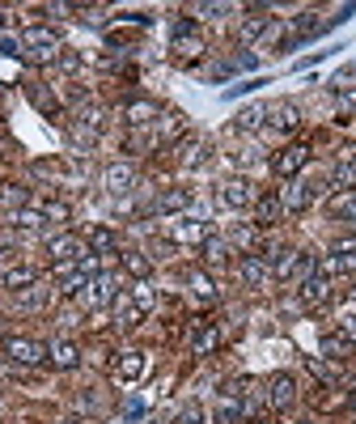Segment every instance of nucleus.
<instances>
[{
  "label": "nucleus",
  "mask_w": 356,
  "mask_h": 424,
  "mask_svg": "<svg viewBox=\"0 0 356 424\" xmlns=\"http://www.w3.org/2000/svg\"><path fill=\"white\" fill-rule=\"evenodd\" d=\"M348 348H352V344H348L344 335H326V339H322V353H331V357H335V353H348Z\"/></svg>",
  "instance_id": "obj_34"
},
{
  "label": "nucleus",
  "mask_w": 356,
  "mask_h": 424,
  "mask_svg": "<svg viewBox=\"0 0 356 424\" xmlns=\"http://www.w3.org/2000/svg\"><path fill=\"white\" fill-rule=\"evenodd\" d=\"M157 102H148V98H132V102H127V123H157Z\"/></svg>",
  "instance_id": "obj_16"
},
{
  "label": "nucleus",
  "mask_w": 356,
  "mask_h": 424,
  "mask_svg": "<svg viewBox=\"0 0 356 424\" xmlns=\"http://www.w3.org/2000/svg\"><path fill=\"white\" fill-rule=\"evenodd\" d=\"M250 424H271V420H267V416H259V420H250Z\"/></svg>",
  "instance_id": "obj_44"
},
{
  "label": "nucleus",
  "mask_w": 356,
  "mask_h": 424,
  "mask_svg": "<svg viewBox=\"0 0 356 424\" xmlns=\"http://www.w3.org/2000/svg\"><path fill=\"white\" fill-rule=\"evenodd\" d=\"M60 64H64V68H68V72H72V68H81V60H76V56H72V52H64V56H60Z\"/></svg>",
  "instance_id": "obj_42"
},
{
  "label": "nucleus",
  "mask_w": 356,
  "mask_h": 424,
  "mask_svg": "<svg viewBox=\"0 0 356 424\" xmlns=\"http://www.w3.org/2000/svg\"><path fill=\"white\" fill-rule=\"evenodd\" d=\"M9 26V13H0V30H5Z\"/></svg>",
  "instance_id": "obj_43"
},
{
  "label": "nucleus",
  "mask_w": 356,
  "mask_h": 424,
  "mask_svg": "<svg viewBox=\"0 0 356 424\" xmlns=\"http://www.w3.org/2000/svg\"><path fill=\"white\" fill-rule=\"evenodd\" d=\"M267 30H271V17H263V9H254V17H246V21H242L238 38H242V43H254V38H263Z\"/></svg>",
  "instance_id": "obj_18"
},
{
  "label": "nucleus",
  "mask_w": 356,
  "mask_h": 424,
  "mask_svg": "<svg viewBox=\"0 0 356 424\" xmlns=\"http://www.w3.org/2000/svg\"><path fill=\"white\" fill-rule=\"evenodd\" d=\"M310 199H314V187H310V183H293V187L285 191V208H289V212H301Z\"/></svg>",
  "instance_id": "obj_22"
},
{
  "label": "nucleus",
  "mask_w": 356,
  "mask_h": 424,
  "mask_svg": "<svg viewBox=\"0 0 356 424\" xmlns=\"http://www.w3.org/2000/svg\"><path fill=\"white\" fill-rule=\"evenodd\" d=\"M0 348H5V357H9V361H17V365H38V361L47 357V344L25 339V335H9Z\"/></svg>",
  "instance_id": "obj_2"
},
{
  "label": "nucleus",
  "mask_w": 356,
  "mask_h": 424,
  "mask_svg": "<svg viewBox=\"0 0 356 424\" xmlns=\"http://www.w3.org/2000/svg\"><path fill=\"white\" fill-rule=\"evenodd\" d=\"M352 306H356V284H352Z\"/></svg>",
  "instance_id": "obj_45"
},
{
  "label": "nucleus",
  "mask_w": 356,
  "mask_h": 424,
  "mask_svg": "<svg viewBox=\"0 0 356 424\" xmlns=\"http://www.w3.org/2000/svg\"><path fill=\"white\" fill-rule=\"evenodd\" d=\"M326 212L335 221H356V191H340L326 199Z\"/></svg>",
  "instance_id": "obj_15"
},
{
  "label": "nucleus",
  "mask_w": 356,
  "mask_h": 424,
  "mask_svg": "<svg viewBox=\"0 0 356 424\" xmlns=\"http://www.w3.org/2000/svg\"><path fill=\"white\" fill-rule=\"evenodd\" d=\"M136 183V170L132 166H127V161H115V166H107V191H127V187H132Z\"/></svg>",
  "instance_id": "obj_14"
},
{
  "label": "nucleus",
  "mask_w": 356,
  "mask_h": 424,
  "mask_svg": "<svg viewBox=\"0 0 356 424\" xmlns=\"http://www.w3.org/2000/svg\"><path fill=\"white\" fill-rule=\"evenodd\" d=\"M322 297H326V276H322V271H314L310 280H301V302L305 306H318Z\"/></svg>",
  "instance_id": "obj_21"
},
{
  "label": "nucleus",
  "mask_w": 356,
  "mask_h": 424,
  "mask_svg": "<svg viewBox=\"0 0 356 424\" xmlns=\"http://www.w3.org/2000/svg\"><path fill=\"white\" fill-rule=\"evenodd\" d=\"M234 238H238V242H242V246H250V242H254V238H259V234H254V230H250V225H242V230H238V234H234Z\"/></svg>",
  "instance_id": "obj_39"
},
{
  "label": "nucleus",
  "mask_w": 356,
  "mask_h": 424,
  "mask_svg": "<svg viewBox=\"0 0 356 424\" xmlns=\"http://www.w3.org/2000/svg\"><path fill=\"white\" fill-rule=\"evenodd\" d=\"M47 255H51V263H76V259H85L89 251H85V242L81 238H76V234H56V238H51L47 242Z\"/></svg>",
  "instance_id": "obj_3"
},
{
  "label": "nucleus",
  "mask_w": 356,
  "mask_h": 424,
  "mask_svg": "<svg viewBox=\"0 0 356 424\" xmlns=\"http://www.w3.org/2000/svg\"><path fill=\"white\" fill-rule=\"evenodd\" d=\"M64 424H81V420H64Z\"/></svg>",
  "instance_id": "obj_47"
},
{
  "label": "nucleus",
  "mask_w": 356,
  "mask_h": 424,
  "mask_svg": "<svg viewBox=\"0 0 356 424\" xmlns=\"http://www.w3.org/2000/svg\"><path fill=\"white\" fill-rule=\"evenodd\" d=\"M89 246H93L98 255H111V251H115V234L102 230V225H93V230H89Z\"/></svg>",
  "instance_id": "obj_26"
},
{
  "label": "nucleus",
  "mask_w": 356,
  "mask_h": 424,
  "mask_svg": "<svg viewBox=\"0 0 356 424\" xmlns=\"http://www.w3.org/2000/svg\"><path fill=\"white\" fill-rule=\"evenodd\" d=\"M225 255H229V242L225 238H203V259H208V263H225Z\"/></svg>",
  "instance_id": "obj_27"
},
{
  "label": "nucleus",
  "mask_w": 356,
  "mask_h": 424,
  "mask_svg": "<svg viewBox=\"0 0 356 424\" xmlns=\"http://www.w3.org/2000/svg\"><path fill=\"white\" fill-rule=\"evenodd\" d=\"M297 399V382H293V373H276V378L267 382V403L280 412V408H289Z\"/></svg>",
  "instance_id": "obj_7"
},
{
  "label": "nucleus",
  "mask_w": 356,
  "mask_h": 424,
  "mask_svg": "<svg viewBox=\"0 0 356 424\" xmlns=\"http://www.w3.org/2000/svg\"><path fill=\"white\" fill-rule=\"evenodd\" d=\"M47 357L56 361L60 369H76V361H81V353H76V344H72V339H56V344L47 348Z\"/></svg>",
  "instance_id": "obj_17"
},
{
  "label": "nucleus",
  "mask_w": 356,
  "mask_h": 424,
  "mask_svg": "<svg viewBox=\"0 0 356 424\" xmlns=\"http://www.w3.org/2000/svg\"><path fill=\"white\" fill-rule=\"evenodd\" d=\"M115 318H119V327H136L144 318V310L132 302V293H115Z\"/></svg>",
  "instance_id": "obj_13"
},
{
  "label": "nucleus",
  "mask_w": 356,
  "mask_h": 424,
  "mask_svg": "<svg viewBox=\"0 0 356 424\" xmlns=\"http://www.w3.org/2000/svg\"><path fill=\"white\" fill-rule=\"evenodd\" d=\"M187 204H191V191L178 187V191H166V195H162L157 208H162V212H178V208H187Z\"/></svg>",
  "instance_id": "obj_25"
},
{
  "label": "nucleus",
  "mask_w": 356,
  "mask_h": 424,
  "mask_svg": "<svg viewBox=\"0 0 356 424\" xmlns=\"http://www.w3.org/2000/svg\"><path fill=\"white\" fill-rule=\"evenodd\" d=\"M174 52L178 56H199L203 52V43H199V34H195V21L191 17H183L174 26Z\"/></svg>",
  "instance_id": "obj_8"
},
{
  "label": "nucleus",
  "mask_w": 356,
  "mask_h": 424,
  "mask_svg": "<svg viewBox=\"0 0 356 424\" xmlns=\"http://www.w3.org/2000/svg\"><path fill=\"white\" fill-rule=\"evenodd\" d=\"M38 212H43V221H68V204H56V199H47V204H38Z\"/></svg>",
  "instance_id": "obj_31"
},
{
  "label": "nucleus",
  "mask_w": 356,
  "mask_h": 424,
  "mask_svg": "<svg viewBox=\"0 0 356 424\" xmlns=\"http://www.w3.org/2000/svg\"><path fill=\"white\" fill-rule=\"evenodd\" d=\"M140 373H144V353H127V357L119 361V369H115V378L127 386V382H136Z\"/></svg>",
  "instance_id": "obj_20"
},
{
  "label": "nucleus",
  "mask_w": 356,
  "mask_h": 424,
  "mask_svg": "<svg viewBox=\"0 0 356 424\" xmlns=\"http://www.w3.org/2000/svg\"><path fill=\"white\" fill-rule=\"evenodd\" d=\"M123 267H127V271H132V276H140V280H144V276H148V271H153V263H148L144 255H136V251H132V255H123Z\"/></svg>",
  "instance_id": "obj_30"
},
{
  "label": "nucleus",
  "mask_w": 356,
  "mask_h": 424,
  "mask_svg": "<svg viewBox=\"0 0 356 424\" xmlns=\"http://www.w3.org/2000/svg\"><path fill=\"white\" fill-rule=\"evenodd\" d=\"M191 289H195V297H203V302H212V280L208 276H203V271H195V276H191Z\"/></svg>",
  "instance_id": "obj_32"
},
{
  "label": "nucleus",
  "mask_w": 356,
  "mask_h": 424,
  "mask_svg": "<svg viewBox=\"0 0 356 424\" xmlns=\"http://www.w3.org/2000/svg\"><path fill=\"white\" fill-rule=\"evenodd\" d=\"M0 56H21L17 52V38H0Z\"/></svg>",
  "instance_id": "obj_38"
},
{
  "label": "nucleus",
  "mask_w": 356,
  "mask_h": 424,
  "mask_svg": "<svg viewBox=\"0 0 356 424\" xmlns=\"http://www.w3.org/2000/svg\"><path fill=\"white\" fill-rule=\"evenodd\" d=\"M254 85H263V81H242V85H234V89H225V98H238V93H250Z\"/></svg>",
  "instance_id": "obj_37"
},
{
  "label": "nucleus",
  "mask_w": 356,
  "mask_h": 424,
  "mask_svg": "<svg viewBox=\"0 0 356 424\" xmlns=\"http://www.w3.org/2000/svg\"><path fill=\"white\" fill-rule=\"evenodd\" d=\"M5 199H9V204H25L30 191H25V187H5Z\"/></svg>",
  "instance_id": "obj_36"
},
{
  "label": "nucleus",
  "mask_w": 356,
  "mask_h": 424,
  "mask_svg": "<svg viewBox=\"0 0 356 424\" xmlns=\"http://www.w3.org/2000/svg\"><path fill=\"white\" fill-rule=\"evenodd\" d=\"M203 153H208V148L191 140V144H187V157H183V166H199V161H203Z\"/></svg>",
  "instance_id": "obj_35"
},
{
  "label": "nucleus",
  "mask_w": 356,
  "mask_h": 424,
  "mask_svg": "<svg viewBox=\"0 0 356 424\" xmlns=\"http://www.w3.org/2000/svg\"><path fill=\"white\" fill-rule=\"evenodd\" d=\"M132 302H136V306H140V310H144V314H148V310H153V289H148V284H144V280H140V284H136V289H132Z\"/></svg>",
  "instance_id": "obj_33"
},
{
  "label": "nucleus",
  "mask_w": 356,
  "mask_h": 424,
  "mask_svg": "<svg viewBox=\"0 0 356 424\" xmlns=\"http://www.w3.org/2000/svg\"><path fill=\"white\" fill-rule=\"evenodd\" d=\"M238 271H242L246 284H263V280H267V259H263V255H242V267H238Z\"/></svg>",
  "instance_id": "obj_19"
},
{
  "label": "nucleus",
  "mask_w": 356,
  "mask_h": 424,
  "mask_svg": "<svg viewBox=\"0 0 356 424\" xmlns=\"http://www.w3.org/2000/svg\"><path fill=\"white\" fill-rule=\"evenodd\" d=\"M216 339H221V335H216V327H203V331L195 335V357H208L212 348H216Z\"/></svg>",
  "instance_id": "obj_29"
},
{
  "label": "nucleus",
  "mask_w": 356,
  "mask_h": 424,
  "mask_svg": "<svg viewBox=\"0 0 356 424\" xmlns=\"http://www.w3.org/2000/svg\"><path fill=\"white\" fill-rule=\"evenodd\" d=\"M280 212H285V199H280V195H263L259 204H254V225H263V230L276 225Z\"/></svg>",
  "instance_id": "obj_12"
},
{
  "label": "nucleus",
  "mask_w": 356,
  "mask_h": 424,
  "mask_svg": "<svg viewBox=\"0 0 356 424\" xmlns=\"http://www.w3.org/2000/svg\"><path fill=\"white\" fill-rule=\"evenodd\" d=\"M305 161H310V148H305V144H289V148H280V153H276L271 170L280 174V179H293V174H297Z\"/></svg>",
  "instance_id": "obj_5"
},
{
  "label": "nucleus",
  "mask_w": 356,
  "mask_h": 424,
  "mask_svg": "<svg viewBox=\"0 0 356 424\" xmlns=\"http://www.w3.org/2000/svg\"><path fill=\"white\" fill-rule=\"evenodd\" d=\"M21 43L30 47V56H34L38 64H47V60H56V56H60V34H56V30H47V26H25Z\"/></svg>",
  "instance_id": "obj_1"
},
{
  "label": "nucleus",
  "mask_w": 356,
  "mask_h": 424,
  "mask_svg": "<svg viewBox=\"0 0 356 424\" xmlns=\"http://www.w3.org/2000/svg\"><path fill=\"white\" fill-rule=\"evenodd\" d=\"M34 280H38V271H34V267H25V263H17V267H5V271H0V284L13 289V293L34 289Z\"/></svg>",
  "instance_id": "obj_10"
},
{
  "label": "nucleus",
  "mask_w": 356,
  "mask_h": 424,
  "mask_svg": "<svg viewBox=\"0 0 356 424\" xmlns=\"http://www.w3.org/2000/svg\"><path fill=\"white\" fill-rule=\"evenodd\" d=\"M81 302H85V306H107V302H115V276L98 271V276L81 289Z\"/></svg>",
  "instance_id": "obj_6"
},
{
  "label": "nucleus",
  "mask_w": 356,
  "mask_h": 424,
  "mask_svg": "<svg viewBox=\"0 0 356 424\" xmlns=\"http://www.w3.org/2000/svg\"><path fill=\"white\" fill-rule=\"evenodd\" d=\"M183 424H203V412H199V408H187V412H183Z\"/></svg>",
  "instance_id": "obj_40"
},
{
  "label": "nucleus",
  "mask_w": 356,
  "mask_h": 424,
  "mask_svg": "<svg viewBox=\"0 0 356 424\" xmlns=\"http://www.w3.org/2000/svg\"><path fill=\"white\" fill-rule=\"evenodd\" d=\"M352 403H356V399H352Z\"/></svg>",
  "instance_id": "obj_48"
},
{
  "label": "nucleus",
  "mask_w": 356,
  "mask_h": 424,
  "mask_svg": "<svg viewBox=\"0 0 356 424\" xmlns=\"http://www.w3.org/2000/svg\"><path fill=\"white\" fill-rule=\"evenodd\" d=\"M13 225H17V230H38V225H43V212H38V208H17V212H13Z\"/></svg>",
  "instance_id": "obj_28"
},
{
  "label": "nucleus",
  "mask_w": 356,
  "mask_h": 424,
  "mask_svg": "<svg viewBox=\"0 0 356 424\" xmlns=\"http://www.w3.org/2000/svg\"><path fill=\"white\" fill-rule=\"evenodd\" d=\"M216 204L221 208H250L254 204V187L246 179H225L216 187Z\"/></svg>",
  "instance_id": "obj_4"
},
{
  "label": "nucleus",
  "mask_w": 356,
  "mask_h": 424,
  "mask_svg": "<svg viewBox=\"0 0 356 424\" xmlns=\"http://www.w3.org/2000/svg\"><path fill=\"white\" fill-rule=\"evenodd\" d=\"M107 424H127V420H107Z\"/></svg>",
  "instance_id": "obj_46"
},
{
  "label": "nucleus",
  "mask_w": 356,
  "mask_h": 424,
  "mask_svg": "<svg viewBox=\"0 0 356 424\" xmlns=\"http://www.w3.org/2000/svg\"><path fill=\"white\" fill-rule=\"evenodd\" d=\"M267 119H271V128H276V132H297L301 111H297L293 102H271V107H267Z\"/></svg>",
  "instance_id": "obj_9"
},
{
  "label": "nucleus",
  "mask_w": 356,
  "mask_h": 424,
  "mask_svg": "<svg viewBox=\"0 0 356 424\" xmlns=\"http://www.w3.org/2000/svg\"><path fill=\"white\" fill-rule=\"evenodd\" d=\"M123 412H127V416H140V412H144V403H140V399H127Z\"/></svg>",
  "instance_id": "obj_41"
},
{
  "label": "nucleus",
  "mask_w": 356,
  "mask_h": 424,
  "mask_svg": "<svg viewBox=\"0 0 356 424\" xmlns=\"http://www.w3.org/2000/svg\"><path fill=\"white\" fill-rule=\"evenodd\" d=\"M297 267H301V251H276V276L280 280H289V276H297Z\"/></svg>",
  "instance_id": "obj_23"
},
{
  "label": "nucleus",
  "mask_w": 356,
  "mask_h": 424,
  "mask_svg": "<svg viewBox=\"0 0 356 424\" xmlns=\"http://www.w3.org/2000/svg\"><path fill=\"white\" fill-rule=\"evenodd\" d=\"M170 238L174 242H203L208 238V225H203V221H191V216H178L170 225Z\"/></svg>",
  "instance_id": "obj_11"
},
{
  "label": "nucleus",
  "mask_w": 356,
  "mask_h": 424,
  "mask_svg": "<svg viewBox=\"0 0 356 424\" xmlns=\"http://www.w3.org/2000/svg\"><path fill=\"white\" fill-rule=\"evenodd\" d=\"M263 119H267V107H246V111H238V128L242 132H254V128H263Z\"/></svg>",
  "instance_id": "obj_24"
}]
</instances>
